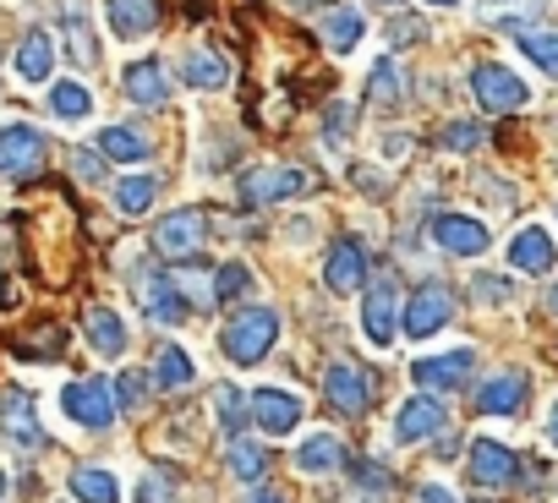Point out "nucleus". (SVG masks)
<instances>
[{
	"mask_svg": "<svg viewBox=\"0 0 558 503\" xmlns=\"http://www.w3.org/2000/svg\"><path fill=\"white\" fill-rule=\"evenodd\" d=\"M230 470H235L241 481H257V476L268 470V454H263V443H252V438H235V443H230Z\"/></svg>",
	"mask_w": 558,
	"mask_h": 503,
	"instance_id": "nucleus-34",
	"label": "nucleus"
},
{
	"mask_svg": "<svg viewBox=\"0 0 558 503\" xmlns=\"http://www.w3.org/2000/svg\"><path fill=\"white\" fill-rule=\"evenodd\" d=\"M471 94H476V105H482L487 115H509V110H525V105H531L525 77H514V72L498 66V61L471 66Z\"/></svg>",
	"mask_w": 558,
	"mask_h": 503,
	"instance_id": "nucleus-3",
	"label": "nucleus"
},
{
	"mask_svg": "<svg viewBox=\"0 0 558 503\" xmlns=\"http://www.w3.org/2000/svg\"><path fill=\"white\" fill-rule=\"evenodd\" d=\"M246 280H252L246 263H225V269L214 274V302H235V296L246 291Z\"/></svg>",
	"mask_w": 558,
	"mask_h": 503,
	"instance_id": "nucleus-36",
	"label": "nucleus"
},
{
	"mask_svg": "<svg viewBox=\"0 0 558 503\" xmlns=\"http://www.w3.org/2000/svg\"><path fill=\"white\" fill-rule=\"evenodd\" d=\"M553 312H558V285H553Z\"/></svg>",
	"mask_w": 558,
	"mask_h": 503,
	"instance_id": "nucleus-49",
	"label": "nucleus"
},
{
	"mask_svg": "<svg viewBox=\"0 0 558 503\" xmlns=\"http://www.w3.org/2000/svg\"><path fill=\"white\" fill-rule=\"evenodd\" d=\"M471 367H476L471 351H449V356H422V361L411 367V378H416L427 394H449V389H465Z\"/></svg>",
	"mask_w": 558,
	"mask_h": 503,
	"instance_id": "nucleus-13",
	"label": "nucleus"
},
{
	"mask_svg": "<svg viewBox=\"0 0 558 503\" xmlns=\"http://www.w3.org/2000/svg\"><path fill=\"white\" fill-rule=\"evenodd\" d=\"M340 459H345V443H340L335 432H313V438L296 449V470H302V476H329Z\"/></svg>",
	"mask_w": 558,
	"mask_h": 503,
	"instance_id": "nucleus-26",
	"label": "nucleus"
},
{
	"mask_svg": "<svg viewBox=\"0 0 558 503\" xmlns=\"http://www.w3.org/2000/svg\"><path fill=\"white\" fill-rule=\"evenodd\" d=\"M45 164V137L34 126H0V175H28Z\"/></svg>",
	"mask_w": 558,
	"mask_h": 503,
	"instance_id": "nucleus-16",
	"label": "nucleus"
},
{
	"mask_svg": "<svg viewBox=\"0 0 558 503\" xmlns=\"http://www.w3.org/2000/svg\"><path fill=\"white\" fill-rule=\"evenodd\" d=\"M520 50L531 66H542L547 77H558V34H520Z\"/></svg>",
	"mask_w": 558,
	"mask_h": 503,
	"instance_id": "nucleus-35",
	"label": "nucleus"
},
{
	"mask_svg": "<svg viewBox=\"0 0 558 503\" xmlns=\"http://www.w3.org/2000/svg\"><path fill=\"white\" fill-rule=\"evenodd\" d=\"M154 197H159V181H154V175H126V181L116 186V208H121L126 219L148 213V208H154Z\"/></svg>",
	"mask_w": 558,
	"mask_h": 503,
	"instance_id": "nucleus-31",
	"label": "nucleus"
},
{
	"mask_svg": "<svg viewBox=\"0 0 558 503\" xmlns=\"http://www.w3.org/2000/svg\"><path fill=\"white\" fill-rule=\"evenodd\" d=\"M208 224H214L208 208H175V213L159 219V230H154V252H159V258H170V263H186V258H197V252H203Z\"/></svg>",
	"mask_w": 558,
	"mask_h": 503,
	"instance_id": "nucleus-2",
	"label": "nucleus"
},
{
	"mask_svg": "<svg viewBox=\"0 0 558 503\" xmlns=\"http://www.w3.org/2000/svg\"><path fill=\"white\" fill-rule=\"evenodd\" d=\"M50 110H56V121H88L94 115V94L83 83H56L50 88Z\"/></svg>",
	"mask_w": 558,
	"mask_h": 503,
	"instance_id": "nucleus-30",
	"label": "nucleus"
},
{
	"mask_svg": "<svg viewBox=\"0 0 558 503\" xmlns=\"http://www.w3.org/2000/svg\"><path fill=\"white\" fill-rule=\"evenodd\" d=\"M367 99H373V105H400V99H405V72H400L395 61H378L373 77H367Z\"/></svg>",
	"mask_w": 558,
	"mask_h": 503,
	"instance_id": "nucleus-32",
	"label": "nucleus"
},
{
	"mask_svg": "<svg viewBox=\"0 0 558 503\" xmlns=\"http://www.w3.org/2000/svg\"><path fill=\"white\" fill-rule=\"evenodd\" d=\"M433 241L449 252V258H476V252H487V224L465 219V213H438L433 219Z\"/></svg>",
	"mask_w": 558,
	"mask_h": 503,
	"instance_id": "nucleus-14",
	"label": "nucleus"
},
{
	"mask_svg": "<svg viewBox=\"0 0 558 503\" xmlns=\"http://www.w3.org/2000/svg\"><path fill=\"white\" fill-rule=\"evenodd\" d=\"M514 476H520V465H514V454L498 438H476L471 443V481L476 487H509Z\"/></svg>",
	"mask_w": 558,
	"mask_h": 503,
	"instance_id": "nucleus-17",
	"label": "nucleus"
},
{
	"mask_svg": "<svg viewBox=\"0 0 558 503\" xmlns=\"http://www.w3.org/2000/svg\"><path fill=\"white\" fill-rule=\"evenodd\" d=\"M509 263H514L520 274H547V269L558 263V246H553V235H547L542 224H525V230H514V241H509Z\"/></svg>",
	"mask_w": 558,
	"mask_h": 503,
	"instance_id": "nucleus-18",
	"label": "nucleus"
},
{
	"mask_svg": "<svg viewBox=\"0 0 558 503\" xmlns=\"http://www.w3.org/2000/svg\"><path fill=\"white\" fill-rule=\"evenodd\" d=\"M192 356L181 351V345H165L159 351V361H154V389H165V394H175V389H192Z\"/></svg>",
	"mask_w": 558,
	"mask_h": 503,
	"instance_id": "nucleus-28",
	"label": "nucleus"
},
{
	"mask_svg": "<svg viewBox=\"0 0 558 503\" xmlns=\"http://www.w3.org/2000/svg\"><path fill=\"white\" fill-rule=\"evenodd\" d=\"M416 498H422V503H454V492H449V487H433V481H427Z\"/></svg>",
	"mask_w": 558,
	"mask_h": 503,
	"instance_id": "nucleus-44",
	"label": "nucleus"
},
{
	"mask_svg": "<svg viewBox=\"0 0 558 503\" xmlns=\"http://www.w3.org/2000/svg\"><path fill=\"white\" fill-rule=\"evenodd\" d=\"M313 186H318L313 170H296V164H263V170L241 175V197L246 203H286V197H307Z\"/></svg>",
	"mask_w": 558,
	"mask_h": 503,
	"instance_id": "nucleus-4",
	"label": "nucleus"
},
{
	"mask_svg": "<svg viewBox=\"0 0 558 503\" xmlns=\"http://www.w3.org/2000/svg\"><path fill=\"white\" fill-rule=\"evenodd\" d=\"M12 66H17L23 83H45V77L56 72V39H50L45 28H28L23 45H17V56H12Z\"/></svg>",
	"mask_w": 558,
	"mask_h": 503,
	"instance_id": "nucleus-22",
	"label": "nucleus"
},
{
	"mask_svg": "<svg viewBox=\"0 0 558 503\" xmlns=\"http://www.w3.org/2000/svg\"><path fill=\"white\" fill-rule=\"evenodd\" d=\"M476 143H482L476 126H449V132H444V148H476Z\"/></svg>",
	"mask_w": 558,
	"mask_h": 503,
	"instance_id": "nucleus-41",
	"label": "nucleus"
},
{
	"mask_svg": "<svg viewBox=\"0 0 558 503\" xmlns=\"http://www.w3.org/2000/svg\"><path fill=\"white\" fill-rule=\"evenodd\" d=\"M88 345L99 351V356H126V345H132V329L121 323V312H110V307H88Z\"/></svg>",
	"mask_w": 558,
	"mask_h": 503,
	"instance_id": "nucleus-23",
	"label": "nucleus"
},
{
	"mask_svg": "<svg viewBox=\"0 0 558 503\" xmlns=\"http://www.w3.org/2000/svg\"><path fill=\"white\" fill-rule=\"evenodd\" d=\"M444 421H449L444 400H438V394H416V400H405V405L395 410V443L438 438V432H444Z\"/></svg>",
	"mask_w": 558,
	"mask_h": 503,
	"instance_id": "nucleus-9",
	"label": "nucleus"
},
{
	"mask_svg": "<svg viewBox=\"0 0 558 503\" xmlns=\"http://www.w3.org/2000/svg\"><path fill=\"white\" fill-rule=\"evenodd\" d=\"M7 492H12V481H7V470H0V503H7Z\"/></svg>",
	"mask_w": 558,
	"mask_h": 503,
	"instance_id": "nucleus-47",
	"label": "nucleus"
},
{
	"mask_svg": "<svg viewBox=\"0 0 558 503\" xmlns=\"http://www.w3.org/2000/svg\"><path fill=\"white\" fill-rule=\"evenodd\" d=\"M246 410H252V421H257L263 438H286V432H296L302 416H307L302 400L286 394V389H257V394H246Z\"/></svg>",
	"mask_w": 558,
	"mask_h": 503,
	"instance_id": "nucleus-7",
	"label": "nucleus"
},
{
	"mask_svg": "<svg viewBox=\"0 0 558 503\" xmlns=\"http://www.w3.org/2000/svg\"><path fill=\"white\" fill-rule=\"evenodd\" d=\"M324 389H329V405H335L340 416H362V410L373 405V383H367V372H362L356 361H335V367L324 372Z\"/></svg>",
	"mask_w": 558,
	"mask_h": 503,
	"instance_id": "nucleus-11",
	"label": "nucleus"
},
{
	"mask_svg": "<svg viewBox=\"0 0 558 503\" xmlns=\"http://www.w3.org/2000/svg\"><path fill=\"white\" fill-rule=\"evenodd\" d=\"M252 503H286V498H279V492H257Z\"/></svg>",
	"mask_w": 558,
	"mask_h": 503,
	"instance_id": "nucleus-46",
	"label": "nucleus"
},
{
	"mask_svg": "<svg viewBox=\"0 0 558 503\" xmlns=\"http://www.w3.org/2000/svg\"><path fill=\"white\" fill-rule=\"evenodd\" d=\"M66 45H72V66H83V72H94L99 66V45H94V34H88V23L77 17V12H66Z\"/></svg>",
	"mask_w": 558,
	"mask_h": 503,
	"instance_id": "nucleus-33",
	"label": "nucleus"
},
{
	"mask_svg": "<svg viewBox=\"0 0 558 503\" xmlns=\"http://www.w3.org/2000/svg\"><path fill=\"white\" fill-rule=\"evenodd\" d=\"M536 7H542V0H476V17H487V23H493L498 12H504V17H514V12H536Z\"/></svg>",
	"mask_w": 558,
	"mask_h": 503,
	"instance_id": "nucleus-40",
	"label": "nucleus"
},
{
	"mask_svg": "<svg viewBox=\"0 0 558 503\" xmlns=\"http://www.w3.org/2000/svg\"><path fill=\"white\" fill-rule=\"evenodd\" d=\"M121 88H126V99L143 105V110H159V105L170 99V83H165V66H159V61H132V66L121 72Z\"/></svg>",
	"mask_w": 558,
	"mask_h": 503,
	"instance_id": "nucleus-20",
	"label": "nucleus"
},
{
	"mask_svg": "<svg viewBox=\"0 0 558 503\" xmlns=\"http://www.w3.org/2000/svg\"><path fill=\"white\" fill-rule=\"evenodd\" d=\"M137 291H143V307H148V318H154V323H165V329H170V323H181V318H186V296H181L170 280L148 274Z\"/></svg>",
	"mask_w": 558,
	"mask_h": 503,
	"instance_id": "nucleus-24",
	"label": "nucleus"
},
{
	"mask_svg": "<svg viewBox=\"0 0 558 503\" xmlns=\"http://www.w3.org/2000/svg\"><path fill=\"white\" fill-rule=\"evenodd\" d=\"M525 394H531L525 372H498V378H487V383H482L476 410H482V416H514V410L525 405Z\"/></svg>",
	"mask_w": 558,
	"mask_h": 503,
	"instance_id": "nucleus-21",
	"label": "nucleus"
},
{
	"mask_svg": "<svg viewBox=\"0 0 558 503\" xmlns=\"http://www.w3.org/2000/svg\"><path fill=\"white\" fill-rule=\"evenodd\" d=\"M105 23L121 45L148 39L159 28V0H105Z\"/></svg>",
	"mask_w": 558,
	"mask_h": 503,
	"instance_id": "nucleus-15",
	"label": "nucleus"
},
{
	"mask_svg": "<svg viewBox=\"0 0 558 503\" xmlns=\"http://www.w3.org/2000/svg\"><path fill=\"white\" fill-rule=\"evenodd\" d=\"M324 285L335 291V296H351V291H362L367 285V252H362V241H335L329 246V263H324Z\"/></svg>",
	"mask_w": 558,
	"mask_h": 503,
	"instance_id": "nucleus-12",
	"label": "nucleus"
},
{
	"mask_svg": "<svg viewBox=\"0 0 558 503\" xmlns=\"http://www.w3.org/2000/svg\"><path fill=\"white\" fill-rule=\"evenodd\" d=\"M427 7H460V0H427Z\"/></svg>",
	"mask_w": 558,
	"mask_h": 503,
	"instance_id": "nucleus-48",
	"label": "nucleus"
},
{
	"mask_svg": "<svg viewBox=\"0 0 558 503\" xmlns=\"http://www.w3.org/2000/svg\"><path fill=\"white\" fill-rule=\"evenodd\" d=\"M61 405H66V416H72L77 427H88V432H105V427L116 421V394H110L105 378H77V383H66V389H61Z\"/></svg>",
	"mask_w": 558,
	"mask_h": 503,
	"instance_id": "nucleus-5",
	"label": "nucleus"
},
{
	"mask_svg": "<svg viewBox=\"0 0 558 503\" xmlns=\"http://www.w3.org/2000/svg\"><path fill=\"white\" fill-rule=\"evenodd\" d=\"M449 318H454V296L444 291V285H422L416 296H411V307H405V334L411 340H433L438 329H449Z\"/></svg>",
	"mask_w": 558,
	"mask_h": 503,
	"instance_id": "nucleus-8",
	"label": "nucleus"
},
{
	"mask_svg": "<svg viewBox=\"0 0 558 503\" xmlns=\"http://www.w3.org/2000/svg\"><path fill=\"white\" fill-rule=\"evenodd\" d=\"M77 175H83V181H99V175H105V154H99V148H94V154L83 148V154H77Z\"/></svg>",
	"mask_w": 558,
	"mask_h": 503,
	"instance_id": "nucleus-42",
	"label": "nucleus"
},
{
	"mask_svg": "<svg viewBox=\"0 0 558 503\" xmlns=\"http://www.w3.org/2000/svg\"><path fill=\"white\" fill-rule=\"evenodd\" d=\"M274 340H279V312H268V307H246L225 323V356L241 367L263 361L274 351Z\"/></svg>",
	"mask_w": 558,
	"mask_h": 503,
	"instance_id": "nucleus-1",
	"label": "nucleus"
},
{
	"mask_svg": "<svg viewBox=\"0 0 558 503\" xmlns=\"http://www.w3.org/2000/svg\"><path fill=\"white\" fill-rule=\"evenodd\" d=\"M241 410H246V400H241L235 389H219V394H214V416H219V427H241Z\"/></svg>",
	"mask_w": 558,
	"mask_h": 503,
	"instance_id": "nucleus-39",
	"label": "nucleus"
},
{
	"mask_svg": "<svg viewBox=\"0 0 558 503\" xmlns=\"http://www.w3.org/2000/svg\"><path fill=\"white\" fill-rule=\"evenodd\" d=\"M181 77L192 88H203V94H219V88H230V61L219 50H192L186 66H181Z\"/></svg>",
	"mask_w": 558,
	"mask_h": 503,
	"instance_id": "nucleus-25",
	"label": "nucleus"
},
{
	"mask_svg": "<svg viewBox=\"0 0 558 503\" xmlns=\"http://www.w3.org/2000/svg\"><path fill=\"white\" fill-rule=\"evenodd\" d=\"M547 443L558 449V400H553V416H547Z\"/></svg>",
	"mask_w": 558,
	"mask_h": 503,
	"instance_id": "nucleus-45",
	"label": "nucleus"
},
{
	"mask_svg": "<svg viewBox=\"0 0 558 503\" xmlns=\"http://www.w3.org/2000/svg\"><path fill=\"white\" fill-rule=\"evenodd\" d=\"M400 285H373L367 302H362V329H367V345L389 351L395 345V323H400Z\"/></svg>",
	"mask_w": 558,
	"mask_h": 503,
	"instance_id": "nucleus-10",
	"label": "nucleus"
},
{
	"mask_svg": "<svg viewBox=\"0 0 558 503\" xmlns=\"http://www.w3.org/2000/svg\"><path fill=\"white\" fill-rule=\"evenodd\" d=\"M99 154L116 159V164H143V159L154 154V143H148L143 132H132V126H105V132H99Z\"/></svg>",
	"mask_w": 558,
	"mask_h": 503,
	"instance_id": "nucleus-27",
	"label": "nucleus"
},
{
	"mask_svg": "<svg viewBox=\"0 0 558 503\" xmlns=\"http://www.w3.org/2000/svg\"><path fill=\"white\" fill-rule=\"evenodd\" d=\"M0 438L12 449H39L45 427H39V405L28 389H0Z\"/></svg>",
	"mask_w": 558,
	"mask_h": 503,
	"instance_id": "nucleus-6",
	"label": "nucleus"
},
{
	"mask_svg": "<svg viewBox=\"0 0 558 503\" xmlns=\"http://www.w3.org/2000/svg\"><path fill=\"white\" fill-rule=\"evenodd\" d=\"M318 34H324V45H329L335 56H351V50L367 39V17H362L356 7H329V12L318 17Z\"/></svg>",
	"mask_w": 558,
	"mask_h": 503,
	"instance_id": "nucleus-19",
	"label": "nucleus"
},
{
	"mask_svg": "<svg viewBox=\"0 0 558 503\" xmlns=\"http://www.w3.org/2000/svg\"><path fill=\"white\" fill-rule=\"evenodd\" d=\"M116 394H121L126 405H137V400H143V383H137L132 372H121V383H116Z\"/></svg>",
	"mask_w": 558,
	"mask_h": 503,
	"instance_id": "nucleus-43",
	"label": "nucleus"
},
{
	"mask_svg": "<svg viewBox=\"0 0 558 503\" xmlns=\"http://www.w3.org/2000/svg\"><path fill=\"white\" fill-rule=\"evenodd\" d=\"M72 498L77 503H121V481L110 470H72Z\"/></svg>",
	"mask_w": 558,
	"mask_h": 503,
	"instance_id": "nucleus-29",
	"label": "nucleus"
},
{
	"mask_svg": "<svg viewBox=\"0 0 558 503\" xmlns=\"http://www.w3.org/2000/svg\"><path fill=\"white\" fill-rule=\"evenodd\" d=\"M0 285H7V280H0Z\"/></svg>",
	"mask_w": 558,
	"mask_h": 503,
	"instance_id": "nucleus-50",
	"label": "nucleus"
},
{
	"mask_svg": "<svg viewBox=\"0 0 558 503\" xmlns=\"http://www.w3.org/2000/svg\"><path fill=\"white\" fill-rule=\"evenodd\" d=\"M471 285H476V302H482V307H504V302L514 296V291H509V280H498V274H476Z\"/></svg>",
	"mask_w": 558,
	"mask_h": 503,
	"instance_id": "nucleus-37",
	"label": "nucleus"
},
{
	"mask_svg": "<svg viewBox=\"0 0 558 503\" xmlns=\"http://www.w3.org/2000/svg\"><path fill=\"white\" fill-rule=\"evenodd\" d=\"M351 126H356L351 105H329V110H324V132H329V143H345V137H351Z\"/></svg>",
	"mask_w": 558,
	"mask_h": 503,
	"instance_id": "nucleus-38",
	"label": "nucleus"
}]
</instances>
